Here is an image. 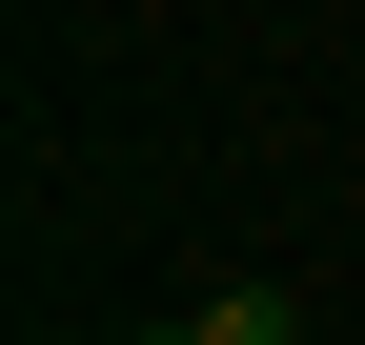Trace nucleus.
<instances>
[{"label": "nucleus", "instance_id": "1", "mask_svg": "<svg viewBox=\"0 0 365 345\" xmlns=\"http://www.w3.org/2000/svg\"><path fill=\"white\" fill-rule=\"evenodd\" d=\"M203 345H304V305L284 284H203Z\"/></svg>", "mask_w": 365, "mask_h": 345}, {"label": "nucleus", "instance_id": "2", "mask_svg": "<svg viewBox=\"0 0 365 345\" xmlns=\"http://www.w3.org/2000/svg\"><path fill=\"white\" fill-rule=\"evenodd\" d=\"M163 345H203V325H163Z\"/></svg>", "mask_w": 365, "mask_h": 345}]
</instances>
